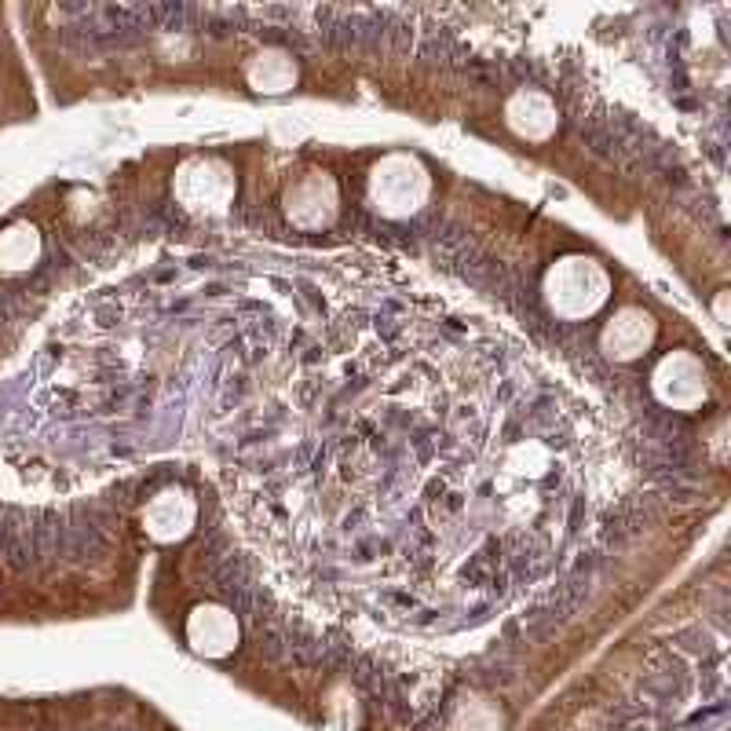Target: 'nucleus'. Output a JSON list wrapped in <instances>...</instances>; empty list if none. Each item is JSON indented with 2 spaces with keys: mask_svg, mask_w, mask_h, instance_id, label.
<instances>
[{
  "mask_svg": "<svg viewBox=\"0 0 731 731\" xmlns=\"http://www.w3.org/2000/svg\"><path fill=\"white\" fill-rule=\"evenodd\" d=\"M245 81H249V88L260 92V96H282L289 88H297V81H300L297 55L289 52V48H278V44L260 48V52L245 63Z\"/></svg>",
  "mask_w": 731,
  "mask_h": 731,
  "instance_id": "nucleus-9",
  "label": "nucleus"
},
{
  "mask_svg": "<svg viewBox=\"0 0 731 731\" xmlns=\"http://www.w3.org/2000/svg\"><path fill=\"white\" fill-rule=\"evenodd\" d=\"M651 392L666 410H677V414H691L706 403L710 395V373L702 366L699 355L691 351H669L658 359V366L651 370Z\"/></svg>",
  "mask_w": 731,
  "mask_h": 731,
  "instance_id": "nucleus-4",
  "label": "nucleus"
},
{
  "mask_svg": "<svg viewBox=\"0 0 731 731\" xmlns=\"http://www.w3.org/2000/svg\"><path fill=\"white\" fill-rule=\"evenodd\" d=\"M505 125L527 143H545L560 128V110L541 88H516L505 103Z\"/></svg>",
  "mask_w": 731,
  "mask_h": 731,
  "instance_id": "nucleus-8",
  "label": "nucleus"
},
{
  "mask_svg": "<svg viewBox=\"0 0 731 731\" xmlns=\"http://www.w3.org/2000/svg\"><path fill=\"white\" fill-rule=\"evenodd\" d=\"M541 297H545V308L560 322H585L611 297V275L593 256H560L541 278Z\"/></svg>",
  "mask_w": 731,
  "mask_h": 731,
  "instance_id": "nucleus-1",
  "label": "nucleus"
},
{
  "mask_svg": "<svg viewBox=\"0 0 731 731\" xmlns=\"http://www.w3.org/2000/svg\"><path fill=\"white\" fill-rule=\"evenodd\" d=\"M234 191H238V176L223 158L212 154H194L176 169L172 180V194L180 209L194 212V216H223L231 212Z\"/></svg>",
  "mask_w": 731,
  "mask_h": 731,
  "instance_id": "nucleus-3",
  "label": "nucleus"
},
{
  "mask_svg": "<svg viewBox=\"0 0 731 731\" xmlns=\"http://www.w3.org/2000/svg\"><path fill=\"white\" fill-rule=\"evenodd\" d=\"M724 304H728V293H721V297H717V318H721V322H728V308H724Z\"/></svg>",
  "mask_w": 731,
  "mask_h": 731,
  "instance_id": "nucleus-13",
  "label": "nucleus"
},
{
  "mask_svg": "<svg viewBox=\"0 0 731 731\" xmlns=\"http://www.w3.org/2000/svg\"><path fill=\"white\" fill-rule=\"evenodd\" d=\"M33 231L26 227H15V231L4 234V242H0V260L11 267H26L30 264V256H37V238H30Z\"/></svg>",
  "mask_w": 731,
  "mask_h": 731,
  "instance_id": "nucleus-12",
  "label": "nucleus"
},
{
  "mask_svg": "<svg viewBox=\"0 0 731 731\" xmlns=\"http://www.w3.org/2000/svg\"><path fill=\"white\" fill-rule=\"evenodd\" d=\"M366 194L377 216L384 220H406L424 209L428 194H432V176L414 154H388L370 169Z\"/></svg>",
  "mask_w": 731,
  "mask_h": 731,
  "instance_id": "nucleus-2",
  "label": "nucleus"
},
{
  "mask_svg": "<svg viewBox=\"0 0 731 731\" xmlns=\"http://www.w3.org/2000/svg\"><path fill=\"white\" fill-rule=\"evenodd\" d=\"M282 212L300 231H326L340 212V187L329 172H304L282 194Z\"/></svg>",
  "mask_w": 731,
  "mask_h": 731,
  "instance_id": "nucleus-5",
  "label": "nucleus"
},
{
  "mask_svg": "<svg viewBox=\"0 0 731 731\" xmlns=\"http://www.w3.org/2000/svg\"><path fill=\"white\" fill-rule=\"evenodd\" d=\"M187 636H191V644L198 651H205V655H223L238 640V615L227 604L194 607L191 622H187Z\"/></svg>",
  "mask_w": 731,
  "mask_h": 731,
  "instance_id": "nucleus-10",
  "label": "nucleus"
},
{
  "mask_svg": "<svg viewBox=\"0 0 731 731\" xmlns=\"http://www.w3.org/2000/svg\"><path fill=\"white\" fill-rule=\"evenodd\" d=\"M658 337V322L651 311L644 308H622L615 311V318L604 326L600 333V351H604L607 359L615 362H629V359H640Z\"/></svg>",
  "mask_w": 731,
  "mask_h": 731,
  "instance_id": "nucleus-7",
  "label": "nucleus"
},
{
  "mask_svg": "<svg viewBox=\"0 0 731 731\" xmlns=\"http://www.w3.org/2000/svg\"><path fill=\"white\" fill-rule=\"evenodd\" d=\"M505 465H509L512 472H520V476H545V468H549V450L541 443H534V439H520V443L505 454Z\"/></svg>",
  "mask_w": 731,
  "mask_h": 731,
  "instance_id": "nucleus-11",
  "label": "nucleus"
},
{
  "mask_svg": "<svg viewBox=\"0 0 731 731\" xmlns=\"http://www.w3.org/2000/svg\"><path fill=\"white\" fill-rule=\"evenodd\" d=\"M198 523V501L187 487H165L147 501L143 509V530L154 541H183Z\"/></svg>",
  "mask_w": 731,
  "mask_h": 731,
  "instance_id": "nucleus-6",
  "label": "nucleus"
}]
</instances>
